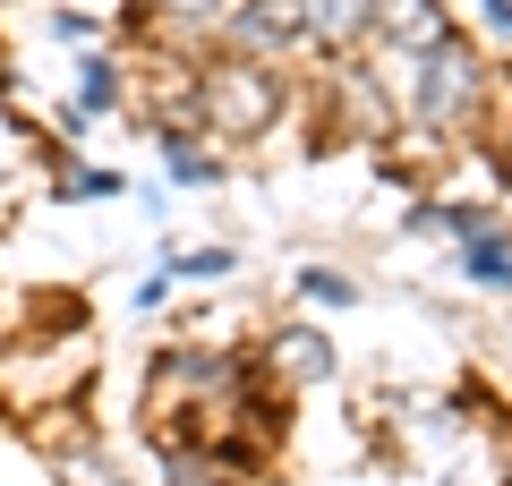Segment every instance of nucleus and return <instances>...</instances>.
<instances>
[{"label":"nucleus","instance_id":"obj_1","mask_svg":"<svg viewBox=\"0 0 512 486\" xmlns=\"http://www.w3.org/2000/svg\"><path fill=\"white\" fill-rule=\"evenodd\" d=\"M282 111V77L256 69V60H231V69L205 77V120L222 128V137H265Z\"/></svg>","mask_w":512,"mask_h":486},{"label":"nucleus","instance_id":"obj_2","mask_svg":"<svg viewBox=\"0 0 512 486\" xmlns=\"http://www.w3.org/2000/svg\"><path fill=\"white\" fill-rule=\"evenodd\" d=\"M470 94H478L470 52H461V43H436V52H427V69H419V111H427V120H461V111H470Z\"/></svg>","mask_w":512,"mask_h":486},{"label":"nucleus","instance_id":"obj_3","mask_svg":"<svg viewBox=\"0 0 512 486\" xmlns=\"http://www.w3.org/2000/svg\"><path fill=\"white\" fill-rule=\"evenodd\" d=\"M367 18H376V0H299V35H316V43L359 35Z\"/></svg>","mask_w":512,"mask_h":486},{"label":"nucleus","instance_id":"obj_4","mask_svg":"<svg viewBox=\"0 0 512 486\" xmlns=\"http://www.w3.org/2000/svg\"><path fill=\"white\" fill-rule=\"evenodd\" d=\"M461 265H470V282H487V290H512V248H504V239L487 231V222L470 231V248H461Z\"/></svg>","mask_w":512,"mask_h":486},{"label":"nucleus","instance_id":"obj_5","mask_svg":"<svg viewBox=\"0 0 512 486\" xmlns=\"http://www.w3.org/2000/svg\"><path fill=\"white\" fill-rule=\"evenodd\" d=\"M299 35V0H256L248 18H239V43H256V52H265V43H291Z\"/></svg>","mask_w":512,"mask_h":486},{"label":"nucleus","instance_id":"obj_6","mask_svg":"<svg viewBox=\"0 0 512 486\" xmlns=\"http://www.w3.org/2000/svg\"><path fill=\"white\" fill-rule=\"evenodd\" d=\"M274 350H282V376H308V384L333 367V342H325V333H282Z\"/></svg>","mask_w":512,"mask_h":486},{"label":"nucleus","instance_id":"obj_7","mask_svg":"<svg viewBox=\"0 0 512 486\" xmlns=\"http://www.w3.org/2000/svg\"><path fill=\"white\" fill-rule=\"evenodd\" d=\"M171 486H239V461H214V452H171Z\"/></svg>","mask_w":512,"mask_h":486},{"label":"nucleus","instance_id":"obj_8","mask_svg":"<svg viewBox=\"0 0 512 486\" xmlns=\"http://www.w3.org/2000/svg\"><path fill=\"white\" fill-rule=\"evenodd\" d=\"M393 35H402V43H419V52H436V43H444V26H436V9H427V0H393Z\"/></svg>","mask_w":512,"mask_h":486},{"label":"nucleus","instance_id":"obj_9","mask_svg":"<svg viewBox=\"0 0 512 486\" xmlns=\"http://www.w3.org/2000/svg\"><path fill=\"white\" fill-rule=\"evenodd\" d=\"M299 290H316V299H325V307H350V299H359V282H342V273H333V265L299 273Z\"/></svg>","mask_w":512,"mask_h":486},{"label":"nucleus","instance_id":"obj_10","mask_svg":"<svg viewBox=\"0 0 512 486\" xmlns=\"http://www.w3.org/2000/svg\"><path fill=\"white\" fill-rule=\"evenodd\" d=\"M163 154H171V180H188V188H205V180H214V162H205V154H188V145H163Z\"/></svg>","mask_w":512,"mask_h":486},{"label":"nucleus","instance_id":"obj_11","mask_svg":"<svg viewBox=\"0 0 512 486\" xmlns=\"http://www.w3.org/2000/svg\"><path fill=\"white\" fill-rule=\"evenodd\" d=\"M60 478H69V486H120V478H111V461H86V452L60 461Z\"/></svg>","mask_w":512,"mask_h":486},{"label":"nucleus","instance_id":"obj_12","mask_svg":"<svg viewBox=\"0 0 512 486\" xmlns=\"http://www.w3.org/2000/svg\"><path fill=\"white\" fill-rule=\"evenodd\" d=\"M111 103H120V77H111V69H86V111H111Z\"/></svg>","mask_w":512,"mask_h":486},{"label":"nucleus","instance_id":"obj_13","mask_svg":"<svg viewBox=\"0 0 512 486\" xmlns=\"http://www.w3.org/2000/svg\"><path fill=\"white\" fill-rule=\"evenodd\" d=\"M163 9H180V18H222L231 0H163Z\"/></svg>","mask_w":512,"mask_h":486},{"label":"nucleus","instance_id":"obj_14","mask_svg":"<svg viewBox=\"0 0 512 486\" xmlns=\"http://www.w3.org/2000/svg\"><path fill=\"white\" fill-rule=\"evenodd\" d=\"M487 26H495V35H512V0H487Z\"/></svg>","mask_w":512,"mask_h":486}]
</instances>
